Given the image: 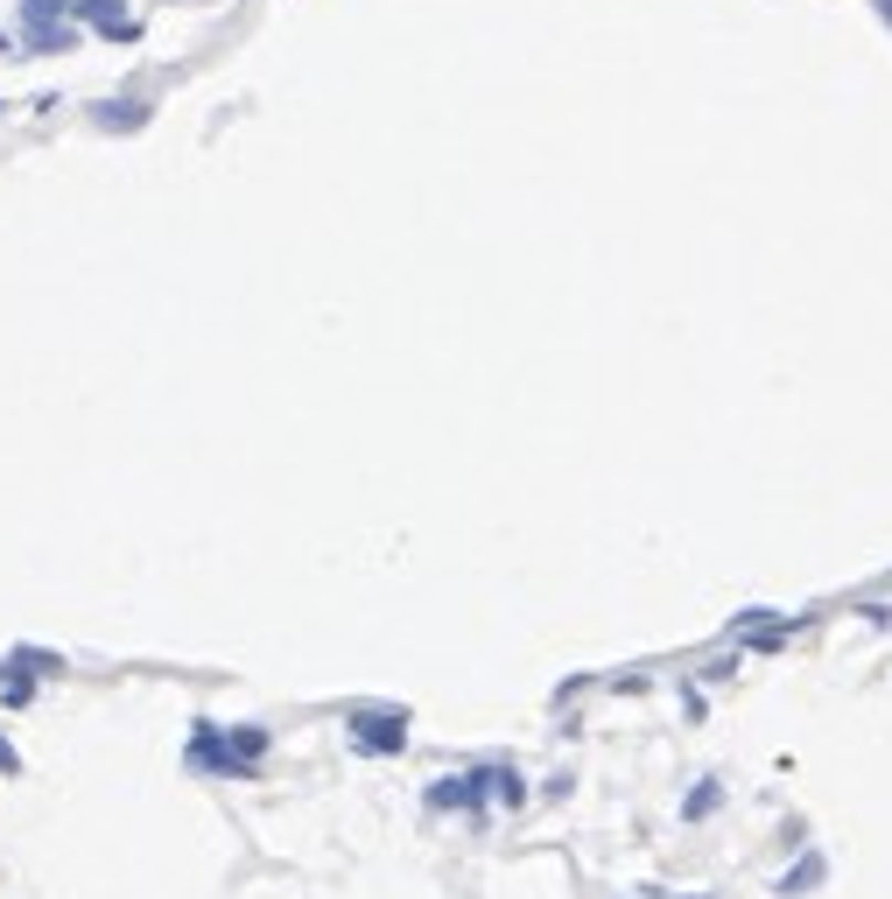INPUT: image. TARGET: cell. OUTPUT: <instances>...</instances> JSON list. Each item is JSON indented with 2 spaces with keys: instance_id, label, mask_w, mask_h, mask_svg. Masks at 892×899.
Listing matches in <instances>:
<instances>
[{
  "instance_id": "277c9868",
  "label": "cell",
  "mask_w": 892,
  "mask_h": 899,
  "mask_svg": "<svg viewBox=\"0 0 892 899\" xmlns=\"http://www.w3.org/2000/svg\"><path fill=\"white\" fill-rule=\"evenodd\" d=\"M148 113H155L148 99H99V106H92V127H99V133H141Z\"/></svg>"
},
{
  "instance_id": "7a4b0ae2",
  "label": "cell",
  "mask_w": 892,
  "mask_h": 899,
  "mask_svg": "<svg viewBox=\"0 0 892 899\" xmlns=\"http://www.w3.org/2000/svg\"><path fill=\"white\" fill-rule=\"evenodd\" d=\"M345 731L358 752H373V759H401L408 752V710H373V703H352L345 710Z\"/></svg>"
},
{
  "instance_id": "52a82bcc",
  "label": "cell",
  "mask_w": 892,
  "mask_h": 899,
  "mask_svg": "<svg viewBox=\"0 0 892 899\" xmlns=\"http://www.w3.org/2000/svg\"><path fill=\"white\" fill-rule=\"evenodd\" d=\"M823 878H829V857H823V850H808L794 871H781V886H773V892H781V899H802V892L823 886Z\"/></svg>"
},
{
  "instance_id": "4fadbf2b",
  "label": "cell",
  "mask_w": 892,
  "mask_h": 899,
  "mask_svg": "<svg viewBox=\"0 0 892 899\" xmlns=\"http://www.w3.org/2000/svg\"><path fill=\"white\" fill-rule=\"evenodd\" d=\"M0 773H22V752L8 745V731H0Z\"/></svg>"
},
{
  "instance_id": "6da1fadb",
  "label": "cell",
  "mask_w": 892,
  "mask_h": 899,
  "mask_svg": "<svg viewBox=\"0 0 892 899\" xmlns=\"http://www.w3.org/2000/svg\"><path fill=\"white\" fill-rule=\"evenodd\" d=\"M492 767H499V759L429 780V788H422V809H429V815H485V809H492Z\"/></svg>"
},
{
  "instance_id": "9c48e42d",
  "label": "cell",
  "mask_w": 892,
  "mask_h": 899,
  "mask_svg": "<svg viewBox=\"0 0 892 899\" xmlns=\"http://www.w3.org/2000/svg\"><path fill=\"white\" fill-rule=\"evenodd\" d=\"M717 809H724V780H696L689 801H681V822H710Z\"/></svg>"
},
{
  "instance_id": "7c38bea8",
  "label": "cell",
  "mask_w": 892,
  "mask_h": 899,
  "mask_svg": "<svg viewBox=\"0 0 892 899\" xmlns=\"http://www.w3.org/2000/svg\"><path fill=\"white\" fill-rule=\"evenodd\" d=\"M0 703H8V710H29V703H35V682H22V675H14L8 688H0Z\"/></svg>"
},
{
  "instance_id": "5b68a950",
  "label": "cell",
  "mask_w": 892,
  "mask_h": 899,
  "mask_svg": "<svg viewBox=\"0 0 892 899\" xmlns=\"http://www.w3.org/2000/svg\"><path fill=\"white\" fill-rule=\"evenodd\" d=\"M78 22H50V29H22V50H35V56H71L78 50Z\"/></svg>"
},
{
  "instance_id": "8fae6325",
  "label": "cell",
  "mask_w": 892,
  "mask_h": 899,
  "mask_svg": "<svg viewBox=\"0 0 892 899\" xmlns=\"http://www.w3.org/2000/svg\"><path fill=\"white\" fill-rule=\"evenodd\" d=\"M78 0H22V29H50V22H71Z\"/></svg>"
},
{
  "instance_id": "8992f818",
  "label": "cell",
  "mask_w": 892,
  "mask_h": 899,
  "mask_svg": "<svg viewBox=\"0 0 892 899\" xmlns=\"http://www.w3.org/2000/svg\"><path fill=\"white\" fill-rule=\"evenodd\" d=\"M225 745H233L246 767H260V759L275 752V731H268V724H225Z\"/></svg>"
},
{
  "instance_id": "3957f363",
  "label": "cell",
  "mask_w": 892,
  "mask_h": 899,
  "mask_svg": "<svg viewBox=\"0 0 892 899\" xmlns=\"http://www.w3.org/2000/svg\"><path fill=\"white\" fill-rule=\"evenodd\" d=\"M183 767L190 773H212V780H260V767H246L233 745H225V724H190Z\"/></svg>"
},
{
  "instance_id": "30bf717a",
  "label": "cell",
  "mask_w": 892,
  "mask_h": 899,
  "mask_svg": "<svg viewBox=\"0 0 892 899\" xmlns=\"http://www.w3.org/2000/svg\"><path fill=\"white\" fill-rule=\"evenodd\" d=\"M492 809H527V773L520 767H492Z\"/></svg>"
},
{
  "instance_id": "ba28073f",
  "label": "cell",
  "mask_w": 892,
  "mask_h": 899,
  "mask_svg": "<svg viewBox=\"0 0 892 899\" xmlns=\"http://www.w3.org/2000/svg\"><path fill=\"white\" fill-rule=\"evenodd\" d=\"M8 675H22V682L64 675V654H43V646H14V654H8Z\"/></svg>"
},
{
  "instance_id": "5bb4252c",
  "label": "cell",
  "mask_w": 892,
  "mask_h": 899,
  "mask_svg": "<svg viewBox=\"0 0 892 899\" xmlns=\"http://www.w3.org/2000/svg\"><path fill=\"white\" fill-rule=\"evenodd\" d=\"M689 899H717V892H689Z\"/></svg>"
}]
</instances>
